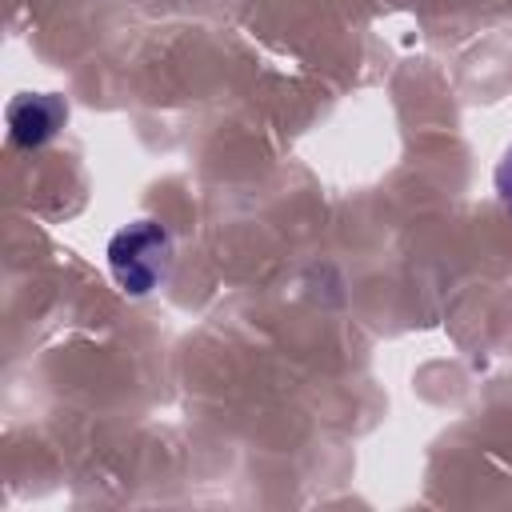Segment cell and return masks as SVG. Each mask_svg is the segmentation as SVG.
Wrapping results in <instances>:
<instances>
[{
	"instance_id": "cell-3",
	"label": "cell",
	"mask_w": 512,
	"mask_h": 512,
	"mask_svg": "<svg viewBox=\"0 0 512 512\" xmlns=\"http://www.w3.org/2000/svg\"><path fill=\"white\" fill-rule=\"evenodd\" d=\"M496 192H500V204H504L508 216H512V144L504 148V156H500V164H496Z\"/></svg>"
},
{
	"instance_id": "cell-2",
	"label": "cell",
	"mask_w": 512,
	"mask_h": 512,
	"mask_svg": "<svg viewBox=\"0 0 512 512\" xmlns=\"http://www.w3.org/2000/svg\"><path fill=\"white\" fill-rule=\"evenodd\" d=\"M68 120V108L52 92H24L8 104V136L20 148H40L48 144Z\"/></svg>"
},
{
	"instance_id": "cell-1",
	"label": "cell",
	"mask_w": 512,
	"mask_h": 512,
	"mask_svg": "<svg viewBox=\"0 0 512 512\" xmlns=\"http://www.w3.org/2000/svg\"><path fill=\"white\" fill-rule=\"evenodd\" d=\"M176 260V240L160 220H132L108 240V268L120 292L148 296L156 292Z\"/></svg>"
}]
</instances>
